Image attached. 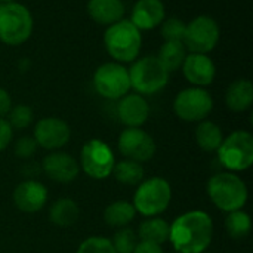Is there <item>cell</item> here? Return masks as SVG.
Returning <instances> with one entry per match:
<instances>
[{"instance_id": "obj_6", "label": "cell", "mask_w": 253, "mask_h": 253, "mask_svg": "<svg viewBox=\"0 0 253 253\" xmlns=\"http://www.w3.org/2000/svg\"><path fill=\"white\" fill-rule=\"evenodd\" d=\"M172 200L170 184L159 176L148 178L138 185L133 197V208L136 212L147 218L159 216L163 213Z\"/></svg>"}, {"instance_id": "obj_36", "label": "cell", "mask_w": 253, "mask_h": 253, "mask_svg": "<svg viewBox=\"0 0 253 253\" xmlns=\"http://www.w3.org/2000/svg\"><path fill=\"white\" fill-rule=\"evenodd\" d=\"M10 1H15V0H0V4H3V3H10Z\"/></svg>"}, {"instance_id": "obj_27", "label": "cell", "mask_w": 253, "mask_h": 253, "mask_svg": "<svg viewBox=\"0 0 253 253\" xmlns=\"http://www.w3.org/2000/svg\"><path fill=\"white\" fill-rule=\"evenodd\" d=\"M251 228H252L251 216L242 209L230 212L228 216L225 218V230L228 236L234 240H243L245 237H248Z\"/></svg>"}, {"instance_id": "obj_16", "label": "cell", "mask_w": 253, "mask_h": 253, "mask_svg": "<svg viewBox=\"0 0 253 253\" xmlns=\"http://www.w3.org/2000/svg\"><path fill=\"white\" fill-rule=\"evenodd\" d=\"M15 206L25 213H36L47 203V188L34 179L21 182L13 191Z\"/></svg>"}, {"instance_id": "obj_1", "label": "cell", "mask_w": 253, "mask_h": 253, "mask_svg": "<svg viewBox=\"0 0 253 253\" xmlns=\"http://www.w3.org/2000/svg\"><path fill=\"white\" fill-rule=\"evenodd\" d=\"M213 239L212 218L202 211H191L178 216L169 231V240L179 253H203Z\"/></svg>"}, {"instance_id": "obj_25", "label": "cell", "mask_w": 253, "mask_h": 253, "mask_svg": "<svg viewBox=\"0 0 253 253\" xmlns=\"http://www.w3.org/2000/svg\"><path fill=\"white\" fill-rule=\"evenodd\" d=\"M136 211L132 203L125 200H117L108 205L104 211V221L107 225L114 228H123L133 221Z\"/></svg>"}, {"instance_id": "obj_32", "label": "cell", "mask_w": 253, "mask_h": 253, "mask_svg": "<svg viewBox=\"0 0 253 253\" xmlns=\"http://www.w3.org/2000/svg\"><path fill=\"white\" fill-rule=\"evenodd\" d=\"M37 142L34 141V138L31 136H22L19 138L16 142H15V154L19 157V159H30L34 156L36 150H37Z\"/></svg>"}, {"instance_id": "obj_20", "label": "cell", "mask_w": 253, "mask_h": 253, "mask_svg": "<svg viewBox=\"0 0 253 253\" xmlns=\"http://www.w3.org/2000/svg\"><path fill=\"white\" fill-rule=\"evenodd\" d=\"M225 104L234 113H243L253 104V86L248 79L234 80L225 92Z\"/></svg>"}, {"instance_id": "obj_34", "label": "cell", "mask_w": 253, "mask_h": 253, "mask_svg": "<svg viewBox=\"0 0 253 253\" xmlns=\"http://www.w3.org/2000/svg\"><path fill=\"white\" fill-rule=\"evenodd\" d=\"M12 108V98L7 90L0 87V119H4Z\"/></svg>"}, {"instance_id": "obj_2", "label": "cell", "mask_w": 253, "mask_h": 253, "mask_svg": "<svg viewBox=\"0 0 253 253\" xmlns=\"http://www.w3.org/2000/svg\"><path fill=\"white\" fill-rule=\"evenodd\" d=\"M104 46L116 62H133L139 56L142 47V31L129 19L123 18L107 27L104 33Z\"/></svg>"}, {"instance_id": "obj_26", "label": "cell", "mask_w": 253, "mask_h": 253, "mask_svg": "<svg viewBox=\"0 0 253 253\" xmlns=\"http://www.w3.org/2000/svg\"><path fill=\"white\" fill-rule=\"evenodd\" d=\"M113 175L117 179V182L123 185L135 187L144 181V168L138 162L125 159L119 163H114Z\"/></svg>"}, {"instance_id": "obj_17", "label": "cell", "mask_w": 253, "mask_h": 253, "mask_svg": "<svg viewBox=\"0 0 253 253\" xmlns=\"http://www.w3.org/2000/svg\"><path fill=\"white\" fill-rule=\"evenodd\" d=\"M117 117L127 127H141L150 117V105L139 93H127L117 102Z\"/></svg>"}, {"instance_id": "obj_11", "label": "cell", "mask_w": 253, "mask_h": 253, "mask_svg": "<svg viewBox=\"0 0 253 253\" xmlns=\"http://www.w3.org/2000/svg\"><path fill=\"white\" fill-rule=\"evenodd\" d=\"M113 150L101 139L87 141L80 151V168L93 179H105L113 173L114 168Z\"/></svg>"}, {"instance_id": "obj_35", "label": "cell", "mask_w": 253, "mask_h": 253, "mask_svg": "<svg viewBox=\"0 0 253 253\" xmlns=\"http://www.w3.org/2000/svg\"><path fill=\"white\" fill-rule=\"evenodd\" d=\"M133 253H163L162 246L150 242H138Z\"/></svg>"}, {"instance_id": "obj_31", "label": "cell", "mask_w": 253, "mask_h": 253, "mask_svg": "<svg viewBox=\"0 0 253 253\" xmlns=\"http://www.w3.org/2000/svg\"><path fill=\"white\" fill-rule=\"evenodd\" d=\"M77 253H116V251L110 239L93 236L80 243Z\"/></svg>"}, {"instance_id": "obj_38", "label": "cell", "mask_w": 253, "mask_h": 253, "mask_svg": "<svg viewBox=\"0 0 253 253\" xmlns=\"http://www.w3.org/2000/svg\"><path fill=\"white\" fill-rule=\"evenodd\" d=\"M175 253H179V252H175Z\"/></svg>"}, {"instance_id": "obj_18", "label": "cell", "mask_w": 253, "mask_h": 253, "mask_svg": "<svg viewBox=\"0 0 253 253\" xmlns=\"http://www.w3.org/2000/svg\"><path fill=\"white\" fill-rule=\"evenodd\" d=\"M166 9L162 0H138L130 13V22L139 31H150L163 22Z\"/></svg>"}, {"instance_id": "obj_4", "label": "cell", "mask_w": 253, "mask_h": 253, "mask_svg": "<svg viewBox=\"0 0 253 253\" xmlns=\"http://www.w3.org/2000/svg\"><path fill=\"white\" fill-rule=\"evenodd\" d=\"M33 15L18 1L0 4V42L7 46L25 43L33 33Z\"/></svg>"}, {"instance_id": "obj_9", "label": "cell", "mask_w": 253, "mask_h": 253, "mask_svg": "<svg viewBox=\"0 0 253 253\" xmlns=\"http://www.w3.org/2000/svg\"><path fill=\"white\" fill-rule=\"evenodd\" d=\"M93 87L105 99L119 101L130 90L129 70L116 61L99 65L93 73Z\"/></svg>"}, {"instance_id": "obj_15", "label": "cell", "mask_w": 253, "mask_h": 253, "mask_svg": "<svg viewBox=\"0 0 253 253\" xmlns=\"http://www.w3.org/2000/svg\"><path fill=\"white\" fill-rule=\"evenodd\" d=\"M42 169L49 179L59 182V184L73 182L80 172V168L76 159L64 151H53L47 154L43 159Z\"/></svg>"}, {"instance_id": "obj_7", "label": "cell", "mask_w": 253, "mask_h": 253, "mask_svg": "<svg viewBox=\"0 0 253 253\" xmlns=\"http://www.w3.org/2000/svg\"><path fill=\"white\" fill-rule=\"evenodd\" d=\"M218 160L230 172H242L253 163V136L246 130H236L219 145Z\"/></svg>"}, {"instance_id": "obj_21", "label": "cell", "mask_w": 253, "mask_h": 253, "mask_svg": "<svg viewBox=\"0 0 253 253\" xmlns=\"http://www.w3.org/2000/svg\"><path fill=\"white\" fill-rule=\"evenodd\" d=\"M194 138H196L197 145L206 153L216 151L224 141L222 129L215 122H211L206 119L199 122L196 132H194Z\"/></svg>"}, {"instance_id": "obj_12", "label": "cell", "mask_w": 253, "mask_h": 253, "mask_svg": "<svg viewBox=\"0 0 253 253\" xmlns=\"http://www.w3.org/2000/svg\"><path fill=\"white\" fill-rule=\"evenodd\" d=\"M119 151L127 159L138 163H144L153 159L156 154L154 139L141 127L125 129L117 141Z\"/></svg>"}, {"instance_id": "obj_29", "label": "cell", "mask_w": 253, "mask_h": 253, "mask_svg": "<svg viewBox=\"0 0 253 253\" xmlns=\"http://www.w3.org/2000/svg\"><path fill=\"white\" fill-rule=\"evenodd\" d=\"M111 243L116 253H133L138 245V234L132 228L123 227L114 234Z\"/></svg>"}, {"instance_id": "obj_8", "label": "cell", "mask_w": 253, "mask_h": 253, "mask_svg": "<svg viewBox=\"0 0 253 253\" xmlns=\"http://www.w3.org/2000/svg\"><path fill=\"white\" fill-rule=\"evenodd\" d=\"M221 28L216 19L209 15H199L187 22L182 43L190 53L209 55L219 43Z\"/></svg>"}, {"instance_id": "obj_13", "label": "cell", "mask_w": 253, "mask_h": 253, "mask_svg": "<svg viewBox=\"0 0 253 253\" xmlns=\"http://www.w3.org/2000/svg\"><path fill=\"white\" fill-rule=\"evenodd\" d=\"M71 136L70 126L59 117H44L40 119L33 132V138L44 150L56 151L62 148Z\"/></svg>"}, {"instance_id": "obj_3", "label": "cell", "mask_w": 253, "mask_h": 253, "mask_svg": "<svg viewBox=\"0 0 253 253\" xmlns=\"http://www.w3.org/2000/svg\"><path fill=\"white\" fill-rule=\"evenodd\" d=\"M208 194L212 203L224 211H240L248 202V187L233 172H219L208 181Z\"/></svg>"}, {"instance_id": "obj_22", "label": "cell", "mask_w": 253, "mask_h": 253, "mask_svg": "<svg viewBox=\"0 0 253 253\" xmlns=\"http://www.w3.org/2000/svg\"><path fill=\"white\" fill-rule=\"evenodd\" d=\"M187 55L188 50L182 42H165L160 46L159 53L156 56L160 61V64L166 68V71L170 74L173 71L181 70Z\"/></svg>"}, {"instance_id": "obj_23", "label": "cell", "mask_w": 253, "mask_h": 253, "mask_svg": "<svg viewBox=\"0 0 253 253\" xmlns=\"http://www.w3.org/2000/svg\"><path fill=\"white\" fill-rule=\"evenodd\" d=\"M79 206L71 199H59L49 209V219L52 224L61 228L74 225L79 219Z\"/></svg>"}, {"instance_id": "obj_19", "label": "cell", "mask_w": 253, "mask_h": 253, "mask_svg": "<svg viewBox=\"0 0 253 253\" xmlns=\"http://www.w3.org/2000/svg\"><path fill=\"white\" fill-rule=\"evenodd\" d=\"M87 13L96 24L108 27L123 19L125 3L122 0H89Z\"/></svg>"}, {"instance_id": "obj_37", "label": "cell", "mask_w": 253, "mask_h": 253, "mask_svg": "<svg viewBox=\"0 0 253 253\" xmlns=\"http://www.w3.org/2000/svg\"><path fill=\"white\" fill-rule=\"evenodd\" d=\"M203 253H209V252H203Z\"/></svg>"}, {"instance_id": "obj_5", "label": "cell", "mask_w": 253, "mask_h": 253, "mask_svg": "<svg viewBox=\"0 0 253 253\" xmlns=\"http://www.w3.org/2000/svg\"><path fill=\"white\" fill-rule=\"evenodd\" d=\"M129 70L130 89L142 96L154 95L163 90L169 82V73L160 64L157 56L148 55L136 58Z\"/></svg>"}, {"instance_id": "obj_30", "label": "cell", "mask_w": 253, "mask_h": 253, "mask_svg": "<svg viewBox=\"0 0 253 253\" xmlns=\"http://www.w3.org/2000/svg\"><path fill=\"white\" fill-rule=\"evenodd\" d=\"M7 122L12 126V129H25L31 125L33 122V110L31 107L25 105V104H19L10 108L9 114H7Z\"/></svg>"}, {"instance_id": "obj_24", "label": "cell", "mask_w": 253, "mask_h": 253, "mask_svg": "<svg viewBox=\"0 0 253 253\" xmlns=\"http://www.w3.org/2000/svg\"><path fill=\"white\" fill-rule=\"evenodd\" d=\"M169 231L170 225L165 219L153 216L141 222L138 228V237L141 239V242H150L162 246L169 240Z\"/></svg>"}, {"instance_id": "obj_14", "label": "cell", "mask_w": 253, "mask_h": 253, "mask_svg": "<svg viewBox=\"0 0 253 253\" xmlns=\"http://www.w3.org/2000/svg\"><path fill=\"white\" fill-rule=\"evenodd\" d=\"M181 68L187 82L196 87H206L212 84L216 77V65L213 59L205 53L188 52Z\"/></svg>"}, {"instance_id": "obj_10", "label": "cell", "mask_w": 253, "mask_h": 253, "mask_svg": "<svg viewBox=\"0 0 253 253\" xmlns=\"http://www.w3.org/2000/svg\"><path fill=\"white\" fill-rule=\"evenodd\" d=\"M213 110V99L205 87L181 90L173 101L175 114L184 122H202Z\"/></svg>"}, {"instance_id": "obj_28", "label": "cell", "mask_w": 253, "mask_h": 253, "mask_svg": "<svg viewBox=\"0 0 253 253\" xmlns=\"http://www.w3.org/2000/svg\"><path fill=\"white\" fill-rule=\"evenodd\" d=\"M187 22L176 16L165 18L160 24V33L165 42H182L185 34Z\"/></svg>"}, {"instance_id": "obj_33", "label": "cell", "mask_w": 253, "mask_h": 253, "mask_svg": "<svg viewBox=\"0 0 253 253\" xmlns=\"http://www.w3.org/2000/svg\"><path fill=\"white\" fill-rule=\"evenodd\" d=\"M13 138V129L6 119H0V151L9 147Z\"/></svg>"}]
</instances>
